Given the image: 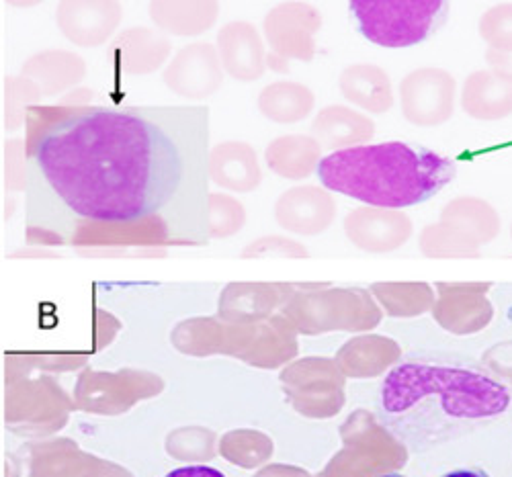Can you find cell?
Instances as JSON below:
<instances>
[{
	"label": "cell",
	"mask_w": 512,
	"mask_h": 477,
	"mask_svg": "<svg viewBox=\"0 0 512 477\" xmlns=\"http://www.w3.org/2000/svg\"><path fill=\"white\" fill-rule=\"evenodd\" d=\"M205 105L72 107L29 156L25 238L37 246H205Z\"/></svg>",
	"instance_id": "cell-1"
},
{
	"label": "cell",
	"mask_w": 512,
	"mask_h": 477,
	"mask_svg": "<svg viewBox=\"0 0 512 477\" xmlns=\"http://www.w3.org/2000/svg\"><path fill=\"white\" fill-rule=\"evenodd\" d=\"M510 406V387L492 371L469 357L439 351L404 357L377 392L381 424L416 453L474 435Z\"/></svg>",
	"instance_id": "cell-2"
},
{
	"label": "cell",
	"mask_w": 512,
	"mask_h": 477,
	"mask_svg": "<svg viewBox=\"0 0 512 477\" xmlns=\"http://www.w3.org/2000/svg\"><path fill=\"white\" fill-rule=\"evenodd\" d=\"M455 172V164L439 152L383 142L336 150L320 160L316 175L324 189L369 207L404 209L439 195Z\"/></svg>",
	"instance_id": "cell-3"
},
{
	"label": "cell",
	"mask_w": 512,
	"mask_h": 477,
	"mask_svg": "<svg viewBox=\"0 0 512 477\" xmlns=\"http://www.w3.org/2000/svg\"><path fill=\"white\" fill-rule=\"evenodd\" d=\"M349 9L367 41L402 50L418 46L441 27L447 0H349Z\"/></svg>",
	"instance_id": "cell-4"
},
{
	"label": "cell",
	"mask_w": 512,
	"mask_h": 477,
	"mask_svg": "<svg viewBox=\"0 0 512 477\" xmlns=\"http://www.w3.org/2000/svg\"><path fill=\"white\" fill-rule=\"evenodd\" d=\"M322 29V13L302 0H287L273 7L263 23L267 41V68L289 72V62L310 64L316 56V35Z\"/></svg>",
	"instance_id": "cell-5"
},
{
	"label": "cell",
	"mask_w": 512,
	"mask_h": 477,
	"mask_svg": "<svg viewBox=\"0 0 512 477\" xmlns=\"http://www.w3.org/2000/svg\"><path fill=\"white\" fill-rule=\"evenodd\" d=\"M457 80L451 72L424 66L406 74L400 82V107L408 123L437 127L453 117Z\"/></svg>",
	"instance_id": "cell-6"
},
{
	"label": "cell",
	"mask_w": 512,
	"mask_h": 477,
	"mask_svg": "<svg viewBox=\"0 0 512 477\" xmlns=\"http://www.w3.org/2000/svg\"><path fill=\"white\" fill-rule=\"evenodd\" d=\"M170 91L183 99L203 101L218 93L224 82V66L218 48L205 41H195L181 48L162 72Z\"/></svg>",
	"instance_id": "cell-7"
},
{
	"label": "cell",
	"mask_w": 512,
	"mask_h": 477,
	"mask_svg": "<svg viewBox=\"0 0 512 477\" xmlns=\"http://www.w3.org/2000/svg\"><path fill=\"white\" fill-rule=\"evenodd\" d=\"M123 7L119 0H60L56 23L60 33L78 48H99L119 29Z\"/></svg>",
	"instance_id": "cell-8"
},
{
	"label": "cell",
	"mask_w": 512,
	"mask_h": 477,
	"mask_svg": "<svg viewBox=\"0 0 512 477\" xmlns=\"http://www.w3.org/2000/svg\"><path fill=\"white\" fill-rule=\"evenodd\" d=\"M170 54H173V43L166 33L150 27H130L117 33L107 50L109 64L132 76H146L160 70Z\"/></svg>",
	"instance_id": "cell-9"
},
{
	"label": "cell",
	"mask_w": 512,
	"mask_h": 477,
	"mask_svg": "<svg viewBox=\"0 0 512 477\" xmlns=\"http://www.w3.org/2000/svg\"><path fill=\"white\" fill-rule=\"evenodd\" d=\"M216 48L224 72L238 82L259 80L267 70V46L261 31L248 21L226 23L218 31Z\"/></svg>",
	"instance_id": "cell-10"
},
{
	"label": "cell",
	"mask_w": 512,
	"mask_h": 477,
	"mask_svg": "<svg viewBox=\"0 0 512 477\" xmlns=\"http://www.w3.org/2000/svg\"><path fill=\"white\" fill-rule=\"evenodd\" d=\"M461 109L478 121H500L512 115V78L494 70L472 72L461 89Z\"/></svg>",
	"instance_id": "cell-11"
},
{
	"label": "cell",
	"mask_w": 512,
	"mask_h": 477,
	"mask_svg": "<svg viewBox=\"0 0 512 477\" xmlns=\"http://www.w3.org/2000/svg\"><path fill=\"white\" fill-rule=\"evenodd\" d=\"M148 13L162 33L197 37L216 25L220 0H150Z\"/></svg>",
	"instance_id": "cell-12"
},
{
	"label": "cell",
	"mask_w": 512,
	"mask_h": 477,
	"mask_svg": "<svg viewBox=\"0 0 512 477\" xmlns=\"http://www.w3.org/2000/svg\"><path fill=\"white\" fill-rule=\"evenodd\" d=\"M312 136L330 150L365 146L375 136V123L369 115L345 107L328 105L312 121Z\"/></svg>",
	"instance_id": "cell-13"
},
{
	"label": "cell",
	"mask_w": 512,
	"mask_h": 477,
	"mask_svg": "<svg viewBox=\"0 0 512 477\" xmlns=\"http://www.w3.org/2000/svg\"><path fill=\"white\" fill-rule=\"evenodd\" d=\"M21 76L31 78L46 97H56L84 80L87 62L70 50H44L25 60Z\"/></svg>",
	"instance_id": "cell-14"
},
{
	"label": "cell",
	"mask_w": 512,
	"mask_h": 477,
	"mask_svg": "<svg viewBox=\"0 0 512 477\" xmlns=\"http://www.w3.org/2000/svg\"><path fill=\"white\" fill-rule=\"evenodd\" d=\"M338 89L359 109L383 115L394 107V86L388 72L375 64H351L338 78Z\"/></svg>",
	"instance_id": "cell-15"
},
{
	"label": "cell",
	"mask_w": 512,
	"mask_h": 477,
	"mask_svg": "<svg viewBox=\"0 0 512 477\" xmlns=\"http://www.w3.org/2000/svg\"><path fill=\"white\" fill-rule=\"evenodd\" d=\"M209 181L236 191L254 189L261 181L256 152L246 142H222L209 150Z\"/></svg>",
	"instance_id": "cell-16"
},
{
	"label": "cell",
	"mask_w": 512,
	"mask_h": 477,
	"mask_svg": "<svg viewBox=\"0 0 512 477\" xmlns=\"http://www.w3.org/2000/svg\"><path fill=\"white\" fill-rule=\"evenodd\" d=\"M353 240L371 250H388L402 244L410 234V222L398 209L369 207L355 211L349 220Z\"/></svg>",
	"instance_id": "cell-17"
},
{
	"label": "cell",
	"mask_w": 512,
	"mask_h": 477,
	"mask_svg": "<svg viewBox=\"0 0 512 477\" xmlns=\"http://www.w3.org/2000/svg\"><path fill=\"white\" fill-rule=\"evenodd\" d=\"M261 115L273 123L291 125L310 117L316 107V95L310 86L295 80H277L267 84L256 101Z\"/></svg>",
	"instance_id": "cell-18"
},
{
	"label": "cell",
	"mask_w": 512,
	"mask_h": 477,
	"mask_svg": "<svg viewBox=\"0 0 512 477\" xmlns=\"http://www.w3.org/2000/svg\"><path fill=\"white\" fill-rule=\"evenodd\" d=\"M269 166L289 179H302L318 170L322 144L312 134H289L273 140L265 152Z\"/></svg>",
	"instance_id": "cell-19"
},
{
	"label": "cell",
	"mask_w": 512,
	"mask_h": 477,
	"mask_svg": "<svg viewBox=\"0 0 512 477\" xmlns=\"http://www.w3.org/2000/svg\"><path fill=\"white\" fill-rule=\"evenodd\" d=\"M281 222L293 230L310 232L308 224L316 222L322 224L330 220L332 215V199L328 193L320 189H300L295 193H287L279 205Z\"/></svg>",
	"instance_id": "cell-20"
},
{
	"label": "cell",
	"mask_w": 512,
	"mask_h": 477,
	"mask_svg": "<svg viewBox=\"0 0 512 477\" xmlns=\"http://www.w3.org/2000/svg\"><path fill=\"white\" fill-rule=\"evenodd\" d=\"M44 91L27 76H5L3 80V127L5 132H19L25 127L27 113L44 99Z\"/></svg>",
	"instance_id": "cell-21"
},
{
	"label": "cell",
	"mask_w": 512,
	"mask_h": 477,
	"mask_svg": "<svg viewBox=\"0 0 512 477\" xmlns=\"http://www.w3.org/2000/svg\"><path fill=\"white\" fill-rule=\"evenodd\" d=\"M480 37L488 48L498 52H512V3L490 7L478 25Z\"/></svg>",
	"instance_id": "cell-22"
},
{
	"label": "cell",
	"mask_w": 512,
	"mask_h": 477,
	"mask_svg": "<svg viewBox=\"0 0 512 477\" xmlns=\"http://www.w3.org/2000/svg\"><path fill=\"white\" fill-rule=\"evenodd\" d=\"M242 222V209L234 199L222 195H209V234L211 238L226 236L238 230Z\"/></svg>",
	"instance_id": "cell-23"
},
{
	"label": "cell",
	"mask_w": 512,
	"mask_h": 477,
	"mask_svg": "<svg viewBox=\"0 0 512 477\" xmlns=\"http://www.w3.org/2000/svg\"><path fill=\"white\" fill-rule=\"evenodd\" d=\"M29 177V156L27 144L21 138L5 142V179L9 189L27 191Z\"/></svg>",
	"instance_id": "cell-24"
},
{
	"label": "cell",
	"mask_w": 512,
	"mask_h": 477,
	"mask_svg": "<svg viewBox=\"0 0 512 477\" xmlns=\"http://www.w3.org/2000/svg\"><path fill=\"white\" fill-rule=\"evenodd\" d=\"M486 64L490 66V70L512 78V52H498L488 48L486 50Z\"/></svg>",
	"instance_id": "cell-25"
},
{
	"label": "cell",
	"mask_w": 512,
	"mask_h": 477,
	"mask_svg": "<svg viewBox=\"0 0 512 477\" xmlns=\"http://www.w3.org/2000/svg\"><path fill=\"white\" fill-rule=\"evenodd\" d=\"M164 477H226L220 469L209 465H185L168 471Z\"/></svg>",
	"instance_id": "cell-26"
},
{
	"label": "cell",
	"mask_w": 512,
	"mask_h": 477,
	"mask_svg": "<svg viewBox=\"0 0 512 477\" xmlns=\"http://www.w3.org/2000/svg\"><path fill=\"white\" fill-rule=\"evenodd\" d=\"M95 93L91 89H84V86H80V89L76 91H70L66 93L58 105H66V107H89V103L93 101Z\"/></svg>",
	"instance_id": "cell-27"
},
{
	"label": "cell",
	"mask_w": 512,
	"mask_h": 477,
	"mask_svg": "<svg viewBox=\"0 0 512 477\" xmlns=\"http://www.w3.org/2000/svg\"><path fill=\"white\" fill-rule=\"evenodd\" d=\"M441 477H492V475L482 467H457L443 473Z\"/></svg>",
	"instance_id": "cell-28"
},
{
	"label": "cell",
	"mask_w": 512,
	"mask_h": 477,
	"mask_svg": "<svg viewBox=\"0 0 512 477\" xmlns=\"http://www.w3.org/2000/svg\"><path fill=\"white\" fill-rule=\"evenodd\" d=\"M5 3L15 7V9H33L41 3H46V0H5Z\"/></svg>",
	"instance_id": "cell-29"
},
{
	"label": "cell",
	"mask_w": 512,
	"mask_h": 477,
	"mask_svg": "<svg viewBox=\"0 0 512 477\" xmlns=\"http://www.w3.org/2000/svg\"><path fill=\"white\" fill-rule=\"evenodd\" d=\"M377 477H408V475H402V473H383V475H377Z\"/></svg>",
	"instance_id": "cell-30"
}]
</instances>
